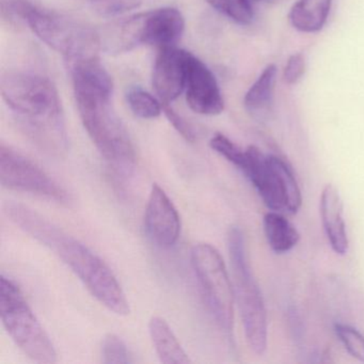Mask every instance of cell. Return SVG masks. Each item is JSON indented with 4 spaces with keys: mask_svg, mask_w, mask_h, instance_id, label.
<instances>
[{
    "mask_svg": "<svg viewBox=\"0 0 364 364\" xmlns=\"http://www.w3.org/2000/svg\"><path fill=\"white\" fill-rule=\"evenodd\" d=\"M144 228L149 238L159 248H171L180 237V215L167 193L157 184H153L151 189Z\"/></svg>",
    "mask_w": 364,
    "mask_h": 364,
    "instance_id": "obj_10",
    "label": "cell"
},
{
    "mask_svg": "<svg viewBox=\"0 0 364 364\" xmlns=\"http://www.w3.org/2000/svg\"><path fill=\"white\" fill-rule=\"evenodd\" d=\"M331 5L332 0H298L289 11V22L300 33H318L327 22Z\"/></svg>",
    "mask_w": 364,
    "mask_h": 364,
    "instance_id": "obj_17",
    "label": "cell"
},
{
    "mask_svg": "<svg viewBox=\"0 0 364 364\" xmlns=\"http://www.w3.org/2000/svg\"><path fill=\"white\" fill-rule=\"evenodd\" d=\"M9 9L25 21L41 41L68 61L97 56L101 48L99 33L84 23L25 0H14Z\"/></svg>",
    "mask_w": 364,
    "mask_h": 364,
    "instance_id": "obj_4",
    "label": "cell"
},
{
    "mask_svg": "<svg viewBox=\"0 0 364 364\" xmlns=\"http://www.w3.org/2000/svg\"><path fill=\"white\" fill-rule=\"evenodd\" d=\"M102 361L105 364L131 363V355L122 338L109 333L102 342Z\"/></svg>",
    "mask_w": 364,
    "mask_h": 364,
    "instance_id": "obj_21",
    "label": "cell"
},
{
    "mask_svg": "<svg viewBox=\"0 0 364 364\" xmlns=\"http://www.w3.org/2000/svg\"><path fill=\"white\" fill-rule=\"evenodd\" d=\"M149 332L161 362L165 364L191 363V358L185 353L165 319L159 316L152 317L149 323Z\"/></svg>",
    "mask_w": 364,
    "mask_h": 364,
    "instance_id": "obj_15",
    "label": "cell"
},
{
    "mask_svg": "<svg viewBox=\"0 0 364 364\" xmlns=\"http://www.w3.org/2000/svg\"><path fill=\"white\" fill-rule=\"evenodd\" d=\"M4 210L16 227L53 251L71 268L97 301L114 314H129V301L114 272L86 245L28 206L8 201Z\"/></svg>",
    "mask_w": 364,
    "mask_h": 364,
    "instance_id": "obj_2",
    "label": "cell"
},
{
    "mask_svg": "<svg viewBox=\"0 0 364 364\" xmlns=\"http://www.w3.org/2000/svg\"><path fill=\"white\" fill-rule=\"evenodd\" d=\"M263 225L266 240L274 252H287L299 242V232L276 210L267 213L264 216Z\"/></svg>",
    "mask_w": 364,
    "mask_h": 364,
    "instance_id": "obj_18",
    "label": "cell"
},
{
    "mask_svg": "<svg viewBox=\"0 0 364 364\" xmlns=\"http://www.w3.org/2000/svg\"><path fill=\"white\" fill-rule=\"evenodd\" d=\"M206 3L240 25H250L255 18L251 0H206Z\"/></svg>",
    "mask_w": 364,
    "mask_h": 364,
    "instance_id": "obj_20",
    "label": "cell"
},
{
    "mask_svg": "<svg viewBox=\"0 0 364 364\" xmlns=\"http://www.w3.org/2000/svg\"><path fill=\"white\" fill-rule=\"evenodd\" d=\"M185 29L184 16L176 8L140 14V43L159 48L174 46Z\"/></svg>",
    "mask_w": 364,
    "mask_h": 364,
    "instance_id": "obj_13",
    "label": "cell"
},
{
    "mask_svg": "<svg viewBox=\"0 0 364 364\" xmlns=\"http://www.w3.org/2000/svg\"><path fill=\"white\" fill-rule=\"evenodd\" d=\"M0 316L16 346L38 363H56L57 353L50 336L27 304L18 285L1 277Z\"/></svg>",
    "mask_w": 364,
    "mask_h": 364,
    "instance_id": "obj_6",
    "label": "cell"
},
{
    "mask_svg": "<svg viewBox=\"0 0 364 364\" xmlns=\"http://www.w3.org/2000/svg\"><path fill=\"white\" fill-rule=\"evenodd\" d=\"M186 100L191 110L203 116H217L225 108L218 82L213 72L193 54L187 65Z\"/></svg>",
    "mask_w": 364,
    "mask_h": 364,
    "instance_id": "obj_11",
    "label": "cell"
},
{
    "mask_svg": "<svg viewBox=\"0 0 364 364\" xmlns=\"http://www.w3.org/2000/svg\"><path fill=\"white\" fill-rule=\"evenodd\" d=\"M191 265L208 311L219 327L231 333L235 295L223 257L212 245L202 242L191 250Z\"/></svg>",
    "mask_w": 364,
    "mask_h": 364,
    "instance_id": "obj_8",
    "label": "cell"
},
{
    "mask_svg": "<svg viewBox=\"0 0 364 364\" xmlns=\"http://www.w3.org/2000/svg\"><path fill=\"white\" fill-rule=\"evenodd\" d=\"M334 331L351 357L364 363V336L355 328L344 323H336Z\"/></svg>",
    "mask_w": 364,
    "mask_h": 364,
    "instance_id": "obj_22",
    "label": "cell"
},
{
    "mask_svg": "<svg viewBox=\"0 0 364 364\" xmlns=\"http://www.w3.org/2000/svg\"><path fill=\"white\" fill-rule=\"evenodd\" d=\"M210 148L216 151L221 156L225 157L230 163L242 169L246 159V150L242 151L240 146H236L232 140L223 134L217 133L213 136L210 141Z\"/></svg>",
    "mask_w": 364,
    "mask_h": 364,
    "instance_id": "obj_23",
    "label": "cell"
},
{
    "mask_svg": "<svg viewBox=\"0 0 364 364\" xmlns=\"http://www.w3.org/2000/svg\"><path fill=\"white\" fill-rule=\"evenodd\" d=\"M0 182L10 191L33 193L58 203L71 201L69 193L41 167L5 144L0 146Z\"/></svg>",
    "mask_w": 364,
    "mask_h": 364,
    "instance_id": "obj_9",
    "label": "cell"
},
{
    "mask_svg": "<svg viewBox=\"0 0 364 364\" xmlns=\"http://www.w3.org/2000/svg\"><path fill=\"white\" fill-rule=\"evenodd\" d=\"M163 112L167 117L169 122L171 123L172 127L188 141H193L195 140V133L191 125L176 112L173 108L170 106V104L163 103Z\"/></svg>",
    "mask_w": 364,
    "mask_h": 364,
    "instance_id": "obj_26",
    "label": "cell"
},
{
    "mask_svg": "<svg viewBox=\"0 0 364 364\" xmlns=\"http://www.w3.org/2000/svg\"><path fill=\"white\" fill-rule=\"evenodd\" d=\"M277 72L276 65H267L245 95V108L257 120L267 118L272 108Z\"/></svg>",
    "mask_w": 364,
    "mask_h": 364,
    "instance_id": "obj_16",
    "label": "cell"
},
{
    "mask_svg": "<svg viewBox=\"0 0 364 364\" xmlns=\"http://www.w3.org/2000/svg\"><path fill=\"white\" fill-rule=\"evenodd\" d=\"M306 72V60L300 53L291 55L285 65L283 80L287 85H295L301 80Z\"/></svg>",
    "mask_w": 364,
    "mask_h": 364,
    "instance_id": "obj_25",
    "label": "cell"
},
{
    "mask_svg": "<svg viewBox=\"0 0 364 364\" xmlns=\"http://www.w3.org/2000/svg\"><path fill=\"white\" fill-rule=\"evenodd\" d=\"M265 205L272 210L296 214L302 203L301 191L287 161L274 155H265L257 146L246 150L242 167Z\"/></svg>",
    "mask_w": 364,
    "mask_h": 364,
    "instance_id": "obj_7",
    "label": "cell"
},
{
    "mask_svg": "<svg viewBox=\"0 0 364 364\" xmlns=\"http://www.w3.org/2000/svg\"><path fill=\"white\" fill-rule=\"evenodd\" d=\"M0 89L21 129L38 148L52 156L67 152L63 106L50 78L33 72H8L1 77Z\"/></svg>",
    "mask_w": 364,
    "mask_h": 364,
    "instance_id": "obj_3",
    "label": "cell"
},
{
    "mask_svg": "<svg viewBox=\"0 0 364 364\" xmlns=\"http://www.w3.org/2000/svg\"><path fill=\"white\" fill-rule=\"evenodd\" d=\"M344 205L336 187L326 185L321 197V216L326 235L334 252L340 255L348 251V236L345 225Z\"/></svg>",
    "mask_w": 364,
    "mask_h": 364,
    "instance_id": "obj_14",
    "label": "cell"
},
{
    "mask_svg": "<svg viewBox=\"0 0 364 364\" xmlns=\"http://www.w3.org/2000/svg\"><path fill=\"white\" fill-rule=\"evenodd\" d=\"M132 112L141 119H155L163 112V103L139 87L131 88L127 95Z\"/></svg>",
    "mask_w": 364,
    "mask_h": 364,
    "instance_id": "obj_19",
    "label": "cell"
},
{
    "mask_svg": "<svg viewBox=\"0 0 364 364\" xmlns=\"http://www.w3.org/2000/svg\"><path fill=\"white\" fill-rule=\"evenodd\" d=\"M74 95L82 124L114 173H133L136 155L124 125L112 105V77L97 56L69 61Z\"/></svg>",
    "mask_w": 364,
    "mask_h": 364,
    "instance_id": "obj_1",
    "label": "cell"
},
{
    "mask_svg": "<svg viewBox=\"0 0 364 364\" xmlns=\"http://www.w3.org/2000/svg\"><path fill=\"white\" fill-rule=\"evenodd\" d=\"M230 261L233 274V289L242 317L247 342L257 355L267 347V314L261 291L253 278L247 259L244 234L233 227L228 236Z\"/></svg>",
    "mask_w": 364,
    "mask_h": 364,
    "instance_id": "obj_5",
    "label": "cell"
},
{
    "mask_svg": "<svg viewBox=\"0 0 364 364\" xmlns=\"http://www.w3.org/2000/svg\"><path fill=\"white\" fill-rule=\"evenodd\" d=\"M189 54L176 46L159 48L152 80L161 103L176 101L185 90Z\"/></svg>",
    "mask_w": 364,
    "mask_h": 364,
    "instance_id": "obj_12",
    "label": "cell"
},
{
    "mask_svg": "<svg viewBox=\"0 0 364 364\" xmlns=\"http://www.w3.org/2000/svg\"><path fill=\"white\" fill-rule=\"evenodd\" d=\"M97 14L104 16H114L139 8L142 0H91Z\"/></svg>",
    "mask_w": 364,
    "mask_h": 364,
    "instance_id": "obj_24",
    "label": "cell"
}]
</instances>
